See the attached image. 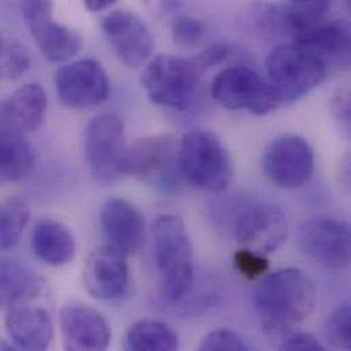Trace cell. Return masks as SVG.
<instances>
[{
  "label": "cell",
  "mask_w": 351,
  "mask_h": 351,
  "mask_svg": "<svg viewBox=\"0 0 351 351\" xmlns=\"http://www.w3.org/2000/svg\"><path fill=\"white\" fill-rule=\"evenodd\" d=\"M253 304L264 332L283 338L315 312L317 290L304 271L285 268L263 276Z\"/></svg>",
  "instance_id": "1"
},
{
  "label": "cell",
  "mask_w": 351,
  "mask_h": 351,
  "mask_svg": "<svg viewBox=\"0 0 351 351\" xmlns=\"http://www.w3.org/2000/svg\"><path fill=\"white\" fill-rule=\"evenodd\" d=\"M152 235L162 294L176 302L189 293L194 278L191 239L183 220L176 215L158 216Z\"/></svg>",
  "instance_id": "2"
},
{
  "label": "cell",
  "mask_w": 351,
  "mask_h": 351,
  "mask_svg": "<svg viewBox=\"0 0 351 351\" xmlns=\"http://www.w3.org/2000/svg\"><path fill=\"white\" fill-rule=\"evenodd\" d=\"M178 176L193 187L210 193L226 190L231 182V159L220 140L206 130L183 136L176 154Z\"/></svg>",
  "instance_id": "3"
},
{
  "label": "cell",
  "mask_w": 351,
  "mask_h": 351,
  "mask_svg": "<svg viewBox=\"0 0 351 351\" xmlns=\"http://www.w3.org/2000/svg\"><path fill=\"white\" fill-rule=\"evenodd\" d=\"M268 80L283 104H293L317 88L328 73V63L311 48L291 41L274 48L265 62Z\"/></svg>",
  "instance_id": "4"
},
{
  "label": "cell",
  "mask_w": 351,
  "mask_h": 351,
  "mask_svg": "<svg viewBox=\"0 0 351 351\" xmlns=\"http://www.w3.org/2000/svg\"><path fill=\"white\" fill-rule=\"evenodd\" d=\"M201 77L191 58L160 53L148 62L141 85L151 103L183 111L193 101Z\"/></svg>",
  "instance_id": "5"
},
{
  "label": "cell",
  "mask_w": 351,
  "mask_h": 351,
  "mask_svg": "<svg viewBox=\"0 0 351 351\" xmlns=\"http://www.w3.org/2000/svg\"><path fill=\"white\" fill-rule=\"evenodd\" d=\"M213 99L227 110H246L263 117L283 106L278 89L256 70L246 66H231L221 70L212 82Z\"/></svg>",
  "instance_id": "6"
},
{
  "label": "cell",
  "mask_w": 351,
  "mask_h": 351,
  "mask_svg": "<svg viewBox=\"0 0 351 351\" xmlns=\"http://www.w3.org/2000/svg\"><path fill=\"white\" fill-rule=\"evenodd\" d=\"M179 141L171 134L143 137L128 147L123 176H132L163 191L176 190L180 179L176 170Z\"/></svg>",
  "instance_id": "7"
},
{
  "label": "cell",
  "mask_w": 351,
  "mask_h": 351,
  "mask_svg": "<svg viewBox=\"0 0 351 351\" xmlns=\"http://www.w3.org/2000/svg\"><path fill=\"white\" fill-rule=\"evenodd\" d=\"M126 149L125 126L119 117L103 114L88 125L85 158L90 174L99 183L110 184L123 176Z\"/></svg>",
  "instance_id": "8"
},
{
  "label": "cell",
  "mask_w": 351,
  "mask_h": 351,
  "mask_svg": "<svg viewBox=\"0 0 351 351\" xmlns=\"http://www.w3.org/2000/svg\"><path fill=\"white\" fill-rule=\"evenodd\" d=\"M60 101L74 110H90L101 106L110 96L111 84L104 67L92 58H84L62 66L55 75Z\"/></svg>",
  "instance_id": "9"
},
{
  "label": "cell",
  "mask_w": 351,
  "mask_h": 351,
  "mask_svg": "<svg viewBox=\"0 0 351 351\" xmlns=\"http://www.w3.org/2000/svg\"><path fill=\"white\" fill-rule=\"evenodd\" d=\"M304 253L319 265L331 271H343L350 265L351 234L346 221L317 217L305 221L298 231Z\"/></svg>",
  "instance_id": "10"
},
{
  "label": "cell",
  "mask_w": 351,
  "mask_h": 351,
  "mask_svg": "<svg viewBox=\"0 0 351 351\" xmlns=\"http://www.w3.org/2000/svg\"><path fill=\"white\" fill-rule=\"evenodd\" d=\"M263 170L280 187H301L313 176L315 152L309 143L300 136H280L265 148Z\"/></svg>",
  "instance_id": "11"
},
{
  "label": "cell",
  "mask_w": 351,
  "mask_h": 351,
  "mask_svg": "<svg viewBox=\"0 0 351 351\" xmlns=\"http://www.w3.org/2000/svg\"><path fill=\"white\" fill-rule=\"evenodd\" d=\"M101 29L118 59L128 67H140L151 59L154 37L137 14L128 10L111 11L103 16Z\"/></svg>",
  "instance_id": "12"
},
{
  "label": "cell",
  "mask_w": 351,
  "mask_h": 351,
  "mask_svg": "<svg viewBox=\"0 0 351 351\" xmlns=\"http://www.w3.org/2000/svg\"><path fill=\"white\" fill-rule=\"evenodd\" d=\"M100 227L104 245L130 257L137 254L147 238L145 217L130 201L108 198L100 209Z\"/></svg>",
  "instance_id": "13"
},
{
  "label": "cell",
  "mask_w": 351,
  "mask_h": 351,
  "mask_svg": "<svg viewBox=\"0 0 351 351\" xmlns=\"http://www.w3.org/2000/svg\"><path fill=\"white\" fill-rule=\"evenodd\" d=\"M234 232L237 241L245 249L265 256L285 243L289 234V223L279 206L256 204L239 215Z\"/></svg>",
  "instance_id": "14"
},
{
  "label": "cell",
  "mask_w": 351,
  "mask_h": 351,
  "mask_svg": "<svg viewBox=\"0 0 351 351\" xmlns=\"http://www.w3.org/2000/svg\"><path fill=\"white\" fill-rule=\"evenodd\" d=\"M86 291L99 301H117L130 286L128 257L103 245L86 258L82 272Z\"/></svg>",
  "instance_id": "15"
},
{
  "label": "cell",
  "mask_w": 351,
  "mask_h": 351,
  "mask_svg": "<svg viewBox=\"0 0 351 351\" xmlns=\"http://www.w3.org/2000/svg\"><path fill=\"white\" fill-rule=\"evenodd\" d=\"M59 323L66 350L103 351L111 343L110 323L97 309L86 304L64 305Z\"/></svg>",
  "instance_id": "16"
},
{
  "label": "cell",
  "mask_w": 351,
  "mask_h": 351,
  "mask_svg": "<svg viewBox=\"0 0 351 351\" xmlns=\"http://www.w3.org/2000/svg\"><path fill=\"white\" fill-rule=\"evenodd\" d=\"M48 108L47 92L40 84L29 82L16 89L0 107L1 129L25 136L44 122Z\"/></svg>",
  "instance_id": "17"
},
{
  "label": "cell",
  "mask_w": 351,
  "mask_h": 351,
  "mask_svg": "<svg viewBox=\"0 0 351 351\" xmlns=\"http://www.w3.org/2000/svg\"><path fill=\"white\" fill-rule=\"evenodd\" d=\"M4 327L15 349L47 350L53 339L49 313L37 305L22 304L5 311Z\"/></svg>",
  "instance_id": "18"
},
{
  "label": "cell",
  "mask_w": 351,
  "mask_h": 351,
  "mask_svg": "<svg viewBox=\"0 0 351 351\" xmlns=\"http://www.w3.org/2000/svg\"><path fill=\"white\" fill-rule=\"evenodd\" d=\"M330 63L349 66L350 63V26L346 19H322L302 29L294 40Z\"/></svg>",
  "instance_id": "19"
},
{
  "label": "cell",
  "mask_w": 351,
  "mask_h": 351,
  "mask_svg": "<svg viewBox=\"0 0 351 351\" xmlns=\"http://www.w3.org/2000/svg\"><path fill=\"white\" fill-rule=\"evenodd\" d=\"M44 286V279L26 264L0 257V311L36 301Z\"/></svg>",
  "instance_id": "20"
},
{
  "label": "cell",
  "mask_w": 351,
  "mask_h": 351,
  "mask_svg": "<svg viewBox=\"0 0 351 351\" xmlns=\"http://www.w3.org/2000/svg\"><path fill=\"white\" fill-rule=\"evenodd\" d=\"M30 245L34 256L49 267L67 265L75 256L74 235L53 219H41L34 224Z\"/></svg>",
  "instance_id": "21"
},
{
  "label": "cell",
  "mask_w": 351,
  "mask_h": 351,
  "mask_svg": "<svg viewBox=\"0 0 351 351\" xmlns=\"http://www.w3.org/2000/svg\"><path fill=\"white\" fill-rule=\"evenodd\" d=\"M29 30L40 52L49 62H67L82 48L80 33L53 21V18L29 26Z\"/></svg>",
  "instance_id": "22"
},
{
  "label": "cell",
  "mask_w": 351,
  "mask_h": 351,
  "mask_svg": "<svg viewBox=\"0 0 351 351\" xmlns=\"http://www.w3.org/2000/svg\"><path fill=\"white\" fill-rule=\"evenodd\" d=\"M34 151L25 136L0 130V186L19 182L34 167Z\"/></svg>",
  "instance_id": "23"
},
{
  "label": "cell",
  "mask_w": 351,
  "mask_h": 351,
  "mask_svg": "<svg viewBox=\"0 0 351 351\" xmlns=\"http://www.w3.org/2000/svg\"><path fill=\"white\" fill-rule=\"evenodd\" d=\"M238 22L249 33L269 37L289 36L287 4L257 0L239 11Z\"/></svg>",
  "instance_id": "24"
},
{
  "label": "cell",
  "mask_w": 351,
  "mask_h": 351,
  "mask_svg": "<svg viewBox=\"0 0 351 351\" xmlns=\"http://www.w3.org/2000/svg\"><path fill=\"white\" fill-rule=\"evenodd\" d=\"M179 338L171 326L159 320H140L126 334V349L133 351H174Z\"/></svg>",
  "instance_id": "25"
},
{
  "label": "cell",
  "mask_w": 351,
  "mask_h": 351,
  "mask_svg": "<svg viewBox=\"0 0 351 351\" xmlns=\"http://www.w3.org/2000/svg\"><path fill=\"white\" fill-rule=\"evenodd\" d=\"M30 220L29 205L18 197L0 202V252L11 249L23 234Z\"/></svg>",
  "instance_id": "26"
},
{
  "label": "cell",
  "mask_w": 351,
  "mask_h": 351,
  "mask_svg": "<svg viewBox=\"0 0 351 351\" xmlns=\"http://www.w3.org/2000/svg\"><path fill=\"white\" fill-rule=\"evenodd\" d=\"M30 67L27 49L16 40L0 33V81H14Z\"/></svg>",
  "instance_id": "27"
},
{
  "label": "cell",
  "mask_w": 351,
  "mask_h": 351,
  "mask_svg": "<svg viewBox=\"0 0 351 351\" xmlns=\"http://www.w3.org/2000/svg\"><path fill=\"white\" fill-rule=\"evenodd\" d=\"M326 339L334 349L351 350V308L349 304L338 306L326 324Z\"/></svg>",
  "instance_id": "28"
},
{
  "label": "cell",
  "mask_w": 351,
  "mask_h": 351,
  "mask_svg": "<svg viewBox=\"0 0 351 351\" xmlns=\"http://www.w3.org/2000/svg\"><path fill=\"white\" fill-rule=\"evenodd\" d=\"M202 23L189 15H180L174 19L171 36L176 47L180 49H194L204 40Z\"/></svg>",
  "instance_id": "29"
},
{
  "label": "cell",
  "mask_w": 351,
  "mask_h": 351,
  "mask_svg": "<svg viewBox=\"0 0 351 351\" xmlns=\"http://www.w3.org/2000/svg\"><path fill=\"white\" fill-rule=\"evenodd\" d=\"M234 265L237 271L249 280L263 278L269 269V261L264 254L245 247L234 253Z\"/></svg>",
  "instance_id": "30"
},
{
  "label": "cell",
  "mask_w": 351,
  "mask_h": 351,
  "mask_svg": "<svg viewBox=\"0 0 351 351\" xmlns=\"http://www.w3.org/2000/svg\"><path fill=\"white\" fill-rule=\"evenodd\" d=\"M202 351H246L247 346L243 339L234 331L219 328L209 332L201 342Z\"/></svg>",
  "instance_id": "31"
},
{
  "label": "cell",
  "mask_w": 351,
  "mask_h": 351,
  "mask_svg": "<svg viewBox=\"0 0 351 351\" xmlns=\"http://www.w3.org/2000/svg\"><path fill=\"white\" fill-rule=\"evenodd\" d=\"M331 112L341 128L349 133L351 122L350 85L345 84L337 89L331 100Z\"/></svg>",
  "instance_id": "32"
},
{
  "label": "cell",
  "mask_w": 351,
  "mask_h": 351,
  "mask_svg": "<svg viewBox=\"0 0 351 351\" xmlns=\"http://www.w3.org/2000/svg\"><path fill=\"white\" fill-rule=\"evenodd\" d=\"M228 55H230V47L224 43H217L205 48L202 52H199L197 56L191 59L197 70L204 75V73H206L209 69L221 64Z\"/></svg>",
  "instance_id": "33"
},
{
  "label": "cell",
  "mask_w": 351,
  "mask_h": 351,
  "mask_svg": "<svg viewBox=\"0 0 351 351\" xmlns=\"http://www.w3.org/2000/svg\"><path fill=\"white\" fill-rule=\"evenodd\" d=\"M22 16L29 26L52 18L53 0H21Z\"/></svg>",
  "instance_id": "34"
},
{
  "label": "cell",
  "mask_w": 351,
  "mask_h": 351,
  "mask_svg": "<svg viewBox=\"0 0 351 351\" xmlns=\"http://www.w3.org/2000/svg\"><path fill=\"white\" fill-rule=\"evenodd\" d=\"M280 350L286 351H324L322 342L309 332H290L282 338Z\"/></svg>",
  "instance_id": "35"
},
{
  "label": "cell",
  "mask_w": 351,
  "mask_h": 351,
  "mask_svg": "<svg viewBox=\"0 0 351 351\" xmlns=\"http://www.w3.org/2000/svg\"><path fill=\"white\" fill-rule=\"evenodd\" d=\"M289 4L308 19L319 21L327 18L331 0H290Z\"/></svg>",
  "instance_id": "36"
},
{
  "label": "cell",
  "mask_w": 351,
  "mask_h": 351,
  "mask_svg": "<svg viewBox=\"0 0 351 351\" xmlns=\"http://www.w3.org/2000/svg\"><path fill=\"white\" fill-rule=\"evenodd\" d=\"M118 0H84V4L88 11L90 12H100L103 10H107L112 4H115Z\"/></svg>",
  "instance_id": "37"
},
{
  "label": "cell",
  "mask_w": 351,
  "mask_h": 351,
  "mask_svg": "<svg viewBox=\"0 0 351 351\" xmlns=\"http://www.w3.org/2000/svg\"><path fill=\"white\" fill-rule=\"evenodd\" d=\"M15 350V346L12 343H7L5 341L0 339V351Z\"/></svg>",
  "instance_id": "38"
}]
</instances>
